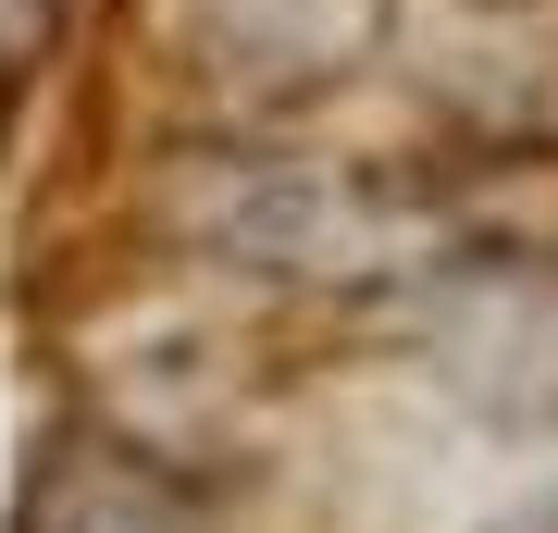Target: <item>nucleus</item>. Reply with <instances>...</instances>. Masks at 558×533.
I'll list each match as a JSON object with an SVG mask.
<instances>
[{
    "label": "nucleus",
    "mask_w": 558,
    "mask_h": 533,
    "mask_svg": "<svg viewBox=\"0 0 558 533\" xmlns=\"http://www.w3.org/2000/svg\"><path fill=\"white\" fill-rule=\"evenodd\" d=\"M38 13H50V0H0V50H25V38H38Z\"/></svg>",
    "instance_id": "3"
},
{
    "label": "nucleus",
    "mask_w": 558,
    "mask_h": 533,
    "mask_svg": "<svg viewBox=\"0 0 558 533\" xmlns=\"http://www.w3.org/2000/svg\"><path fill=\"white\" fill-rule=\"evenodd\" d=\"M360 0H137V38L149 62L199 99L211 124L236 112H286V99L336 87L360 50Z\"/></svg>",
    "instance_id": "1"
},
{
    "label": "nucleus",
    "mask_w": 558,
    "mask_h": 533,
    "mask_svg": "<svg viewBox=\"0 0 558 533\" xmlns=\"http://www.w3.org/2000/svg\"><path fill=\"white\" fill-rule=\"evenodd\" d=\"M13 533H211V509L149 435H100V447H50L25 472Z\"/></svg>",
    "instance_id": "2"
}]
</instances>
